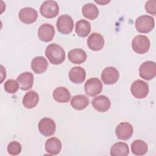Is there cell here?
<instances>
[{
    "label": "cell",
    "instance_id": "6da1fadb",
    "mask_svg": "<svg viewBox=\"0 0 156 156\" xmlns=\"http://www.w3.org/2000/svg\"><path fill=\"white\" fill-rule=\"evenodd\" d=\"M45 55L49 62L53 65L61 64L65 59V52L63 48L55 43H51L46 47Z\"/></svg>",
    "mask_w": 156,
    "mask_h": 156
},
{
    "label": "cell",
    "instance_id": "7a4b0ae2",
    "mask_svg": "<svg viewBox=\"0 0 156 156\" xmlns=\"http://www.w3.org/2000/svg\"><path fill=\"white\" fill-rule=\"evenodd\" d=\"M135 25L138 32L145 34L149 33L154 28V18L149 15H141L136 18Z\"/></svg>",
    "mask_w": 156,
    "mask_h": 156
},
{
    "label": "cell",
    "instance_id": "3957f363",
    "mask_svg": "<svg viewBox=\"0 0 156 156\" xmlns=\"http://www.w3.org/2000/svg\"><path fill=\"white\" fill-rule=\"evenodd\" d=\"M151 43L147 37L143 35L135 36L132 41V47L134 52L143 54L146 53L150 48Z\"/></svg>",
    "mask_w": 156,
    "mask_h": 156
},
{
    "label": "cell",
    "instance_id": "277c9868",
    "mask_svg": "<svg viewBox=\"0 0 156 156\" xmlns=\"http://www.w3.org/2000/svg\"><path fill=\"white\" fill-rule=\"evenodd\" d=\"M41 15L46 18H52L59 13V6L56 1L49 0L42 3L40 9Z\"/></svg>",
    "mask_w": 156,
    "mask_h": 156
},
{
    "label": "cell",
    "instance_id": "5b68a950",
    "mask_svg": "<svg viewBox=\"0 0 156 156\" xmlns=\"http://www.w3.org/2000/svg\"><path fill=\"white\" fill-rule=\"evenodd\" d=\"M56 26L60 33L67 35L73 31L74 21L69 15H62L58 18L56 23Z\"/></svg>",
    "mask_w": 156,
    "mask_h": 156
},
{
    "label": "cell",
    "instance_id": "8992f818",
    "mask_svg": "<svg viewBox=\"0 0 156 156\" xmlns=\"http://www.w3.org/2000/svg\"><path fill=\"white\" fill-rule=\"evenodd\" d=\"M130 91L132 94L137 99H143L147 96L149 93V85L143 80L138 79L131 85Z\"/></svg>",
    "mask_w": 156,
    "mask_h": 156
},
{
    "label": "cell",
    "instance_id": "52a82bcc",
    "mask_svg": "<svg viewBox=\"0 0 156 156\" xmlns=\"http://www.w3.org/2000/svg\"><path fill=\"white\" fill-rule=\"evenodd\" d=\"M140 76L144 80H150L156 76V65L154 62H143L139 68Z\"/></svg>",
    "mask_w": 156,
    "mask_h": 156
},
{
    "label": "cell",
    "instance_id": "ba28073f",
    "mask_svg": "<svg viewBox=\"0 0 156 156\" xmlns=\"http://www.w3.org/2000/svg\"><path fill=\"white\" fill-rule=\"evenodd\" d=\"M102 88L101 81L97 77L90 78L84 85L85 91L90 96H95L99 94L102 91Z\"/></svg>",
    "mask_w": 156,
    "mask_h": 156
},
{
    "label": "cell",
    "instance_id": "9c48e42d",
    "mask_svg": "<svg viewBox=\"0 0 156 156\" xmlns=\"http://www.w3.org/2000/svg\"><path fill=\"white\" fill-rule=\"evenodd\" d=\"M38 128L41 135L49 136L55 133L56 125L53 119L49 118H43L39 121Z\"/></svg>",
    "mask_w": 156,
    "mask_h": 156
},
{
    "label": "cell",
    "instance_id": "30bf717a",
    "mask_svg": "<svg viewBox=\"0 0 156 156\" xmlns=\"http://www.w3.org/2000/svg\"><path fill=\"white\" fill-rule=\"evenodd\" d=\"M119 74L118 70L113 66H108L104 69L101 78L102 82L106 85L115 83L119 79Z\"/></svg>",
    "mask_w": 156,
    "mask_h": 156
},
{
    "label": "cell",
    "instance_id": "8fae6325",
    "mask_svg": "<svg viewBox=\"0 0 156 156\" xmlns=\"http://www.w3.org/2000/svg\"><path fill=\"white\" fill-rule=\"evenodd\" d=\"M133 126L127 122L119 123L115 129V133L117 138L121 140H127L133 135Z\"/></svg>",
    "mask_w": 156,
    "mask_h": 156
},
{
    "label": "cell",
    "instance_id": "7c38bea8",
    "mask_svg": "<svg viewBox=\"0 0 156 156\" xmlns=\"http://www.w3.org/2000/svg\"><path fill=\"white\" fill-rule=\"evenodd\" d=\"M19 19L24 24H32L36 21L38 17V13L32 7H24L21 9L18 13Z\"/></svg>",
    "mask_w": 156,
    "mask_h": 156
},
{
    "label": "cell",
    "instance_id": "4fadbf2b",
    "mask_svg": "<svg viewBox=\"0 0 156 156\" xmlns=\"http://www.w3.org/2000/svg\"><path fill=\"white\" fill-rule=\"evenodd\" d=\"M37 34L38 37L41 41L49 42L54 38L55 35V29L52 25L45 23L40 26Z\"/></svg>",
    "mask_w": 156,
    "mask_h": 156
},
{
    "label": "cell",
    "instance_id": "5bb4252c",
    "mask_svg": "<svg viewBox=\"0 0 156 156\" xmlns=\"http://www.w3.org/2000/svg\"><path fill=\"white\" fill-rule=\"evenodd\" d=\"M87 43L90 49L98 51L103 48L104 46V39L100 34L94 32L88 37Z\"/></svg>",
    "mask_w": 156,
    "mask_h": 156
},
{
    "label": "cell",
    "instance_id": "9a60e30c",
    "mask_svg": "<svg viewBox=\"0 0 156 156\" xmlns=\"http://www.w3.org/2000/svg\"><path fill=\"white\" fill-rule=\"evenodd\" d=\"M91 104L94 108L99 112H107L111 105L110 99L104 95H100L94 98Z\"/></svg>",
    "mask_w": 156,
    "mask_h": 156
},
{
    "label": "cell",
    "instance_id": "2e32d148",
    "mask_svg": "<svg viewBox=\"0 0 156 156\" xmlns=\"http://www.w3.org/2000/svg\"><path fill=\"white\" fill-rule=\"evenodd\" d=\"M17 82L22 90H28L32 87L34 84L33 74L30 72L23 73L18 76Z\"/></svg>",
    "mask_w": 156,
    "mask_h": 156
},
{
    "label": "cell",
    "instance_id": "e0dca14e",
    "mask_svg": "<svg viewBox=\"0 0 156 156\" xmlns=\"http://www.w3.org/2000/svg\"><path fill=\"white\" fill-rule=\"evenodd\" d=\"M44 147L46 151L50 155H57L62 149V143L59 139L51 137L48 139L45 143Z\"/></svg>",
    "mask_w": 156,
    "mask_h": 156
},
{
    "label": "cell",
    "instance_id": "ac0fdd59",
    "mask_svg": "<svg viewBox=\"0 0 156 156\" xmlns=\"http://www.w3.org/2000/svg\"><path fill=\"white\" fill-rule=\"evenodd\" d=\"M48 63L46 59L43 56H37L31 62V68L36 74H41L48 68Z\"/></svg>",
    "mask_w": 156,
    "mask_h": 156
},
{
    "label": "cell",
    "instance_id": "d6986e66",
    "mask_svg": "<svg viewBox=\"0 0 156 156\" xmlns=\"http://www.w3.org/2000/svg\"><path fill=\"white\" fill-rule=\"evenodd\" d=\"M85 71L80 66H74L69 70V78L73 83H81L85 80Z\"/></svg>",
    "mask_w": 156,
    "mask_h": 156
},
{
    "label": "cell",
    "instance_id": "ffe728a7",
    "mask_svg": "<svg viewBox=\"0 0 156 156\" xmlns=\"http://www.w3.org/2000/svg\"><path fill=\"white\" fill-rule=\"evenodd\" d=\"M87 54L82 49L76 48L69 51L68 58L69 60L74 64H81L87 59Z\"/></svg>",
    "mask_w": 156,
    "mask_h": 156
},
{
    "label": "cell",
    "instance_id": "44dd1931",
    "mask_svg": "<svg viewBox=\"0 0 156 156\" xmlns=\"http://www.w3.org/2000/svg\"><path fill=\"white\" fill-rule=\"evenodd\" d=\"M52 97L57 102L66 103L69 101L71 98V94L66 88L59 87L54 90L52 93Z\"/></svg>",
    "mask_w": 156,
    "mask_h": 156
},
{
    "label": "cell",
    "instance_id": "7402d4cb",
    "mask_svg": "<svg viewBox=\"0 0 156 156\" xmlns=\"http://www.w3.org/2000/svg\"><path fill=\"white\" fill-rule=\"evenodd\" d=\"M39 101V96L35 91H29L26 93L23 98V105L28 109L34 108Z\"/></svg>",
    "mask_w": 156,
    "mask_h": 156
},
{
    "label": "cell",
    "instance_id": "603a6c76",
    "mask_svg": "<svg viewBox=\"0 0 156 156\" xmlns=\"http://www.w3.org/2000/svg\"><path fill=\"white\" fill-rule=\"evenodd\" d=\"M75 31L80 37H86L91 32V24L85 20H80L76 23Z\"/></svg>",
    "mask_w": 156,
    "mask_h": 156
},
{
    "label": "cell",
    "instance_id": "cb8c5ba5",
    "mask_svg": "<svg viewBox=\"0 0 156 156\" xmlns=\"http://www.w3.org/2000/svg\"><path fill=\"white\" fill-rule=\"evenodd\" d=\"M129 153V148L127 143L117 142L110 148V154L112 156H126Z\"/></svg>",
    "mask_w": 156,
    "mask_h": 156
},
{
    "label": "cell",
    "instance_id": "d4e9b609",
    "mask_svg": "<svg viewBox=\"0 0 156 156\" xmlns=\"http://www.w3.org/2000/svg\"><path fill=\"white\" fill-rule=\"evenodd\" d=\"M71 105L76 110L85 109L89 104L88 98L83 94H78L73 96L71 100Z\"/></svg>",
    "mask_w": 156,
    "mask_h": 156
},
{
    "label": "cell",
    "instance_id": "484cf974",
    "mask_svg": "<svg viewBox=\"0 0 156 156\" xmlns=\"http://www.w3.org/2000/svg\"><path fill=\"white\" fill-rule=\"evenodd\" d=\"M82 13L88 20H94L99 15V10L97 6L93 3H87L82 7Z\"/></svg>",
    "mask_w": 156,
    "mask_h": 156
},
{
    "label": "cell",
    "instance_id": "4316f807",
    "mask_svg": "<svg viewBox=\"0 0 156 156\" xmlns=\"http://www.w3.org/2000/svg\"><path fill=\"white\" fill-rule=\"evenodd\" d=\"M147 144L141 140H135L131 144L132 152L135 155H143L147 153Z\"/></svg>",
    "mask_w": 156,
    "mask_h": 156
},
{
    "label": "cell",
    "instance_id": "83f0119b",
    "mask_svg": "<svg viewBox=\"0 0 156 156\" xmlns=\"http://www.w3.org/2000/svg\"><path fill=\"white\" fill-rule=\"evenodd\" d=\"M4 87L6 92L10 94H13L18 90L20 86L18 82L15 80L9 79L4 83Z\"/></svg>",
    "mask_w": 156,
    "mask_h": 156
},
{
    "label": "cell",
    "instance_id": "f1b7e54d",
    "mask_svg": "<svg viewBox=\"0 0 156 156\" xmlns=\"http://www.w3.org/2000/svg\"><path fill=\"white\" fill-rule=\"evenodd\" d=\"M7 152L10 155H17L21 152V144L16 141H11L7 146Z\"/></svg>",
    "mask_w": 156,
    "mask_h": 156
},
{
    "label": "cell",
    "instance_id": "f546056e",
    "mask_svg": "<svg viewBox=\"0 0 156 156\" xmlns=\"http://www.w3.org/2000/svg\"><path fill=\"white\" fill-rule=\"evenodd\" d=\"M146 11L149 14L155 15L156 13V1L149 0L147 1L145 4Z\"/></svg>",
    "mask_w": 156,
    "mask_h": 156
},
{
    "label": "cell",
    "instance_id": "4dcf8cb0",
    "mask_svg": "<svg viewBox=\"0 0 156 156\" xmlns=\"http://www.w3.org/2000/svg\"><path fill=\"white\" fill-rule=\"evenodd\" d=\"M110 1H95V2L100 4V5H105L110 2Z\"/></svg>",
    "mask_w": 156,
    "mask_h": 156
}]
</instances>
